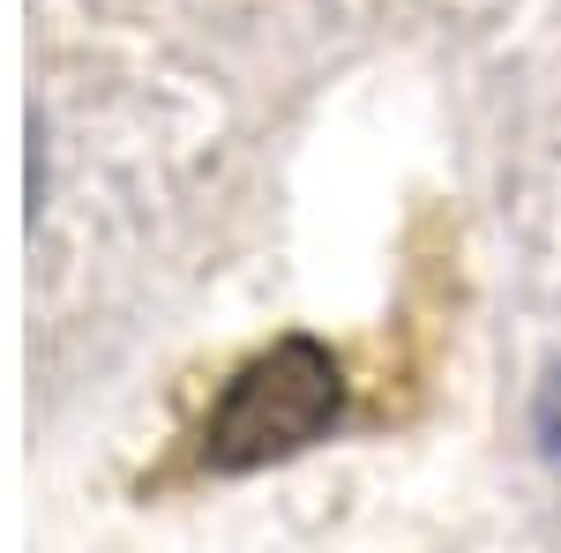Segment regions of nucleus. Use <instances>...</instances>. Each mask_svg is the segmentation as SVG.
<instances>
[{
	"mask_svg": "<svg viewBox=\"0 0 561 553\" xmlns=\"http://www.w3.org/2000/svg\"><path fill=\"white\" fill-rule=\"evenodd\" d=\"M531 434H539V449L561 464V367L539 382V404H531Z\"/></svg>",
	"mask_w": 561,
	"mask_h": 553,
	"instance_id": "obj_2",
	"label": "nucleus"
},
{
	"mask_svg": "<svg viewBox=\"0 0 561 553\" xmlns=\"http://www.w3.org/2000/svg\"><path fill=\"white\" fill-rule=\"evenodd\" d=\"M345 412V375L314 337H285L262 359H248L232 382L217 389L210 419L195 434V464L203 471H255L277 464L307 441H322Z\"/></svg>",
	"mask_w": 561,
	"mask_h": 553,
	"instance_id": "obj_1",
	"label": "nucleus"
}]
</instances>
